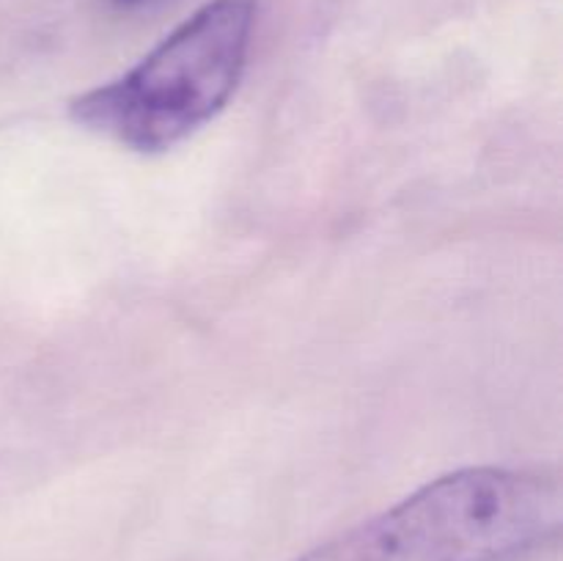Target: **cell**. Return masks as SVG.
<instances>
[{
  "mask_svg": "<svg viewBox=\"0 0 563 561\" xmlns=\"http://www.w3.org/2000/svg\"><path fill=\"white\" fill-rule=\"evenodd\" d=\"M253 25L256 0H209L141 64L71 99V121L132 152H168L234 97Z\"/></svg>",
  "mask_w": 563,
  "mask_h": 561,
  "instance_id": "2",
  "label": "cell"
},
{
  "mask_svg": "<svg viewBox=\"0 0 563 561\" xmlns=\"http://www.w3.org/2000/svg\"><path fill=\"white\" fill-rule=\"evenodd\" d=\"M102 3L115 11H137V9H148V6L163 3V0H102Z\"/></svg>",
  "mask_w": 563,
  "mask_h": 561,
  "instance_id": "3",
  "label": "cell"
},
{
  "mask_svg": "<svg viewBox=\"0 0 563 561\" xmlns=\"http://www.w3.org/2000/svg\"><path fill=\"white\" fill-rule=\"evenodd\" d=\"M553 479L462 468L295 561H520L559 534Z\"/></svg>",
  "mask_w": 563,
  "mask_h": 561,
  "instance_id": "1",
  "label": "cell"
}]
</instances>
